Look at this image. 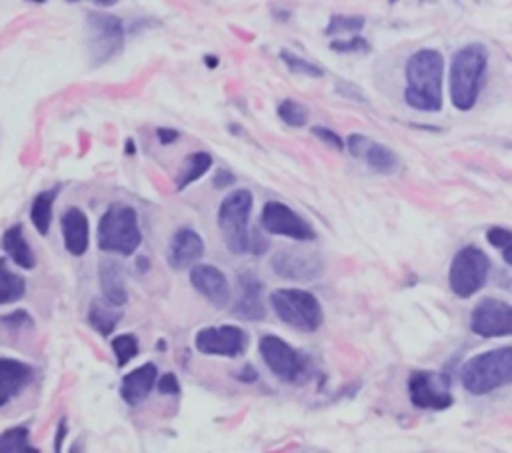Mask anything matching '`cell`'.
Here are the masks:
<instances>
[{
  "instance_id": "cell-9",
  "label": "cell",
  "mask_w": 512,
  "mask_h": 453,
  "mask_svg": "<svg viewBox=\"0 0 512 453\" xmlns=\"http://www.w3.org/2000/svg\"><path fill=\"white\" fill-rule=\"evenodd\" d=\"M89 58L94 67H101L119 57L124 47V25L121 18L104 13H91L87 16Z\"/></svg>"
},
{
  "instance_id": "cell-21",
  "label": "cell",
  "mask_w": 512,
  "mask_h": 453,
  "mask_svg": "<svg viewBox=\"0 0 512 453\" xmlns=\"http://www.w3.org/2000/svg\"><path fill=\"white\" fill-rule=\"evenodd\" d=\"M158 382V368L153 362L143 363L141 368H134L123 377L121 384V397L124 404L131 407L141 406L148 395L153 394Z\"/></svg>"
},
{
  "instance_id": "cell-38",
  "label": "cell",
  "mask_w": 512,
  "mask_h": 453,
  "mask_svg": "<svg viewBox=\"0 0 512 453\" xmlns=\"http://www.w3.org/2000/svg\"><path fill=\"white\" fill-rule=\"evenodd\" d=\"M234 182H237V176H234L232 172L224 170V168L217 170V172H215V178H212V184H215V188H217V190L230 188V186L234 184Z\"/></svg>"
},
{
  "instance_id": "cell-41",
  "label": "cell",
  "mask_w": 512,
  "mask_h": 453,
  "mask_svg": "<svg viewBox=\"0 0 512 453\" xmlns=\"http://www.w3.org/2000/svg\"><path fill=\"white\" fill-rule=\"evenodd\" d=\"M156 138H158L160 144L168 146V144H175L176 142V140L180 138V132L175 131V128H158Z\"/></svg>"
},
{
  "instance_id": "cell-33",
  "label": "cell",
  "mask_w": 512,
  "mask_h": 453,
  "mask_svg": "<svg viewBox=\"0 0 512 453\" xmlns=\"http://www.w3.org/2000/svg\"><path fill=\"white\" fill-rule=\"evenodd\" d=\"M486 240L490 246L500 250V254H503V258H505V262L508 266H512V232L507 228H500V226H495V228H490L486 232Z\"/></svg>"
},
{
  "instance_id": "cell-4",
  "label": "cell",
  "mask_w": 512,
  "mask_h": 453,
  "mask_svg": "<svg viewBox=\"0 0 512 453\" xmlns=\"http://www.w3.org/2000/svg\"><path fill=\"white\" fill-rule=\"evenodd\" d=\"M254 196L249 188L232 190L219 208V228L230 254H251V216Z\"/></svg>"
},
{
  "instance_id": "cell-13",
  "label": "cell",
  "mask_w": 512,
  "mask_h": 453,
  "mask_svg": "<svg viewBox=\"0 0 512 453\" xmlns=\"http://www.w3.org/2000/svg\"><path fill=\"white\" fill-rule=\"evenodd\" d=\"M409 395L414 407L443 412L453 406L451 377L439 372H414L409 380Z\"/></svg>"
},
{
  "instance_id": "cell-43",
  "label": "cell",
  "mask_w": 512,
  "mask_h": 453,
  "mask_svg": "<svg viewBox=\"0 0 512 453\" xmlns=\"http://www.w3.org/2000/svg\"><path fill=\"white\" fill-rule=\"evenodd\" d=\"M124 153H126V156H136V144H134L133 138H126Z\"/></svg>"
},
{
  "instance_id": "cell-1",
  "label": "cell",
  "mask_w": 512,
  "mask_h": 453,
  "mask_svg": "<svg viewBox=\"0 0 512 453\" xmlns=\"http://www.w3.org/2000/svg\"><path fill=\"white\" fill-rule=\"evenodd\" d=\"M444 58L439 50L424 48L414 52L407 64V90L404 100L414 111L439 112L443 108Z\"/></svg>"
},
{
  "instance_id": "cell-46",
  "label": "cell",
  "mask_w": 512,
  "mask_h": 453,
  "mask_svg": "<svg viewBox=\"0 0 512 453\" xmlns=\"http://www.w3.org/2000/svg\"><path fill=\"white\" fill-rule=\"evenodd\" d=\"M96 3H99V5H112L114 0H96Z\"/></svg>"
},
{
  "instance_id": "cell-32",
  "label": "cell",
  "mask_w": 512,
  "mask_h": 453,
  "mask_svg": "<svg viewBox=\"0 0 512 453\" xmlns=\"http://www.w3.org/2000/svg\"><path fill=\"white\" fill-rule=\"evenodd\" d=\"M367 20L362 16H347V15H335L330 18V23L326 26V35H343V32H350V35H357L362 28H365Z\"/></svg>"
},
{
  "instance_id": "cell-30",
  "label": "cell",
  "mask_w": 512,
  "mask_h": 453,
  "mask_svg": "<svg viewBox=\"0 0 512 453\" xmlns=\"http://www.w3.org/2000/svg\"><path fill=\"white\" fill-rule=\"evenodd\" d=\"M281 60L286 64V68L291 70L293 74H298V77H308V79H323L325 70L316 67L315 62L306 60L303 57H296L294 52L291 50H281Z\"/></svg>"
},
{
  "instance_id": "cell-26",
  "label": "cell",
  "mask_w": 512,
  "mask_h": 453,
  "mask_svg": "<svg viewBox=\"0 0 512 453\" xmlns=\"http://www.w3.org/2000/svg\"><path fill=\"white\" fill-rule=\"evenodd\" d=\"M212 168V156L208 153H192L185 158V164L180 166L176 176V190L183 192L190 184H195Z\"/></svg>"
},
{
  "instance_id": "cell-15",
  "label": "cell",
  "mask_w": 512,
  "mask_h": 453,
  "mask_svg": "<svg viewBox=\"0 0 512 453\" xmlns=\"http://www.w3.org/2000/svg\"><path fill=\"white\" fill-rule=\"evenodd\" d=\"M190 284L215 308H227L230 301V284L220 268L212 264H195L190 268Z\"/></svg>"
},
{
  "instance_id": "cell-5",
  "label": "cell",
  "mask_w": 512,
  "mask_h": 453,
  "mask_svg": "<svg viewBox=\"0 0 512 453\" xmlns=\"http://www.w3.org/2000/svg\"><path fill=\"white\" fill-rule=\"evenodd\" d=\"M463 385L475 395H486L512 384V348L478 353L463 368Z\"/></svg>"
},
{
  "instance_id": "cell-44",
  "label": "cell",
  "mask_w": 512,
  "mask_h": 453,
  "mask_svg": "<svg viewBox=\"0 0 512 453\" xmlns=\"http://www.w3.org/2000/svg\"><path fill=\"white\" fill-rule=\"evenodd\" d=\"M205 64L208 68H217L219 67V58L217 57H212V54H207L205 57Z\"/></svg>"
},
{
  "instance_id": "cell-12",
  "label": "cell",
  "mask_w": 512,
  "mask_h": 453,
  "mask_svg": "<svg viewBox=\"0 0 512 453\" xmlns=\"http://www.w3.org/2000/svg\"><path fill=\"white\" fill-rule=\"evenodd\" d=\"M251 343V336L239 326H210L202 328L195 336L197 352L205 355H219V358L237 360L247 353Z\"/></svg>"
},
{
  "instance_id": "cell-45",
  "label": "cell",
  "mask_w": 512,
  "mask_h": 453,
  "mask_svg": "<svg viewBox=\"0 0 512 453\" xmlns=\"http://www.w3.org/2000/svg\"><path fill=\"white\" fill-rule=\"evenodd\" d=\"M138 264H141V272H146V269H148V260H146V258H138Z\"/></svg>"
},
{
  "instance_id": "cell-49",
  "label": "cell",
  "mask_w": 512,
  "mask_h": 453,
  "mask_svg": "<svg viewBox=\"0 0 512 453\" xmlns=\"http://www.w3.org/2000/svg\"><path fill=\"white\" fill-rule=\"evenodd\" d=\"M390 3H392V5H394V3H397V0H390Z\"/></svg>"
},
{
  "instance_id": "cell-36",
  "label": "cell",
  "mask_w": 512,
  "mask_h": 453,
  "mask_svg": "<svg viewBox=\"0 0 512 453\" xmlns=\"http://www.w3.org/2000/svg\"><path fill=\"white\" fill-rule=\"evenodd\" d=\"M313 134L320 140V142L328 144L330 148H335V150H345V140L340 138L336 132L330 131V128H325V126H315V128H313Z\"/></svg>"
},
{
  "instance_id": "cell-16",
  "label": "cell",
  "mask_w": 512,
  "mask_h": 453,
  "mask_svg": "<svg viewBox=\"0 0 512 453\" xmlns=\"http://www.w3.org/2000/svg\"><path fill=\"white\" fill-rule=\"evenodd\" d=\"M205 248L207 246L205 240H202V236L197 230L188 228V226H183V228H178L173 234V238H170L166 262L173 269L192 268L205 256Z\"/></svg>"
},
{
  "instance_id": "cell-37",
  "label": "cell",
  "mask_w": 512,
  "mask_h": 453,
  "mask_svg": "<svg viewBox=\"0 0 512 453\" xmlns=\"http://www.w3.org/2000/svg\"><path fill=\"white\" fill-rule=\"evenodd\" d=\"M156 390L163 395H178L180 394V382L176 374H165L163 377H158L156 382Z\"/></svg>"
},
{
  "instance_id": "cell-3",
  "label": "cell",
  "mask_w": 512,
  "mask_h": 453,
  "mask_svg": "<svg viewBox=\"0 0 512 453\" xmlns=\"http://www.w3.org/2000/svg\"><path fill=\"white\" fill-rule=\"evenodd\" d=\"M96 240L102 252L133 256L143 244V230L138 212L128 204H111L96 230Z\"/></svg>"
},
{
  "instance_id": "cell-7",
  "label": "cell",
  "mask_w": 512,
  "mask_h": 453,
  "mask_svg": "<svg viewBox=\"0 0 512 453\" xmlns=\"http://www.w3.org/2000/svg\"><path fill=\"white\" fill-rule=\"evenodd\" d=\"M259 352L266 368L284 384H303L311 375V360L286 340L266 333L259 340Z\"/></svg>"
},
{
  "instance_id": "cell-27",
  "label": "cell",
  "mask_w": 512,
  "mask_h": 453,
  "mask_svg": "<svg viewBox=\"0 0 512 453\" xmlns=\"http://www.w3.org/2000/svg\"><path fill=\"white\" fill-rule=\"evenodd\" d=\"M27 294V279L8 268L5 258H0V306L15 304Z\"/></svg>"
},
{
  "instance_id": "cell-8",
  "label": "cell",
  "mask_w": 512,
  "mask_h": 453,
  "mask_svg": "<svg viewBox=\"0 0 512 453\" xmlns=\"http://www.w3.org/2000/svg\"><path fill=\"white\" fill-rule=\"evenodd\" d=\"M488 272V256L476 246H466L454 256L451 269H448V286L458 298H473L485 288Z\"/></svg>"
},
{
  "instance_id": "cell-31",
  "label": "cell",
  "mask_w": 512,
  "mask_h": 453,
  "mask_svg": "<svg viewBox=\"0 0 512 453\" xmlns=\"http://www.w3.org/2000/svg\"><path fill=\"white\" fill-rule=\"evenodd\" d=\"M276 112H279V118H281L284 124L293 126V128H303L308 122V111H306V108L301 102L291 100V99L283 100L279 104V108H276Z\"/></svg>"
},
{
  "instance_id": "cell-35",
  "label": "cell",
  "mask_w": 512,
  "mask_h": 453,
  "mask_svg": "<svg viewBox=\"0 0 512 453\" xmlns=\"http://www.w3.org/2000/svg\"><path fill=\"white\" fill-rule=\"evenodd\" d=\"M330 50L335 52H343V54H350V52H368L370 45L360 37H355L350 40H335L333 45H330Z\"/></svg>"
},
{
  "instance_id": "cell-48",
  "label": "cell",
  "mask_w": 512,
  "mask_h": 453,
  "mask_svg": "<svg viewBox=\"0 0 512 453\" xmlns=\"http://www.w3.org/2000/svg\"><path fill=\"white\" fill-rule=\"evenodd\" d=\"M70 3H79V0H70Z\"/></svg>"
},
{
  "instance_id": "cell-22",
  "label": "cell",
  "mask_w": 512,
  "mask_h": 453,
  "mask_svg": "<svg viewBox=\"0 0 512 453\" xmlns=\"http://www.w3.org/2000/svg\"><path fill=\"white\" fill-rule=\"evenodd\" d=\"M99 282L101 292L109 304L121 308L128 301V288H126V272L124 266L114 260H104L99 268Z\"/></svg>"
},
{
  "instance_id": "cell-23",
  "label": "cell",
  "mask_w": 512,
  "mask_h": 453,
  "mask_svg": "<svg viewBox=\"0 0 512 453\" xmlns=\"http://www.w3.org/2000/svg\"><path fill=\"white\" fill-rule=\"evenodd\" d=\"M3 250L18 268L35 269L37 268V254L32 250L28 240L25 238L23 224H15L3 234Z\"/></svg>"
},
{
  "instance_id": "cell-6",
  "label": "cell",
  "mask_w": 512,
  "mask_h": 453,
  "mask_svg": "<svg viewBox=\"0 0 512 453\" xmlns=\"http://www.w3.org/2000/svg\"><path fill=\"white\" fill-rule=\"evenodd\" d=\"M271 306L281 321L306 333L316 332L325 321L323 306L315 294L301 288H279L271 294Z\"/></svg>"
},
{
  "instance_id": "cell-20",
  "label": "cell",
  "mask_w": 512,
  "mask_h": 453,
  "mask_svg": "<svg viewBox=\"0 0 512 453\" xmlns=\"http://www.w3.org/2000/svg\"><path fill=\"white\" fill-rule=\"evenodd\" d=\"M35 380V368L15 358H0V407L23 394Z\"/></svg>"
},
{
  "instance_id": "cell-19",
  "label": "cell",
  "mask_w": 512,
  "mask_h": 453,
  "mask_svg": "<svg viewBox=\"0 0 512 453\" xmlns=\"http://www.w3.org/2000/svg\"><path fill=\"white\" fill-rule=\"evenodd\" d=\"M60 232L67 252L74 258H80L89 252L91 244V224L89 216L80 208L70 206L60 216Z\"/></svg>"
},
{
  "instance_id": "cell-39",
  "label": "cell",
  "mask_w": 512,
  "mask_h": 453,
  "mask_svg": "<svg viewBox=\"0 0 512 453\" xmlns=\"http://www.w3.org/2000/svg\"><path fill=\"white\" fill-rule=\"evenodd\" d=\"M234 377H237V380L242 382V384H254L256 380H259V372H256L254 365L244 363L242 368L237 374H234Z\"/></svg>"
},
{
  "instance_id": "cell-29",
  "label": "cell",
  "mask_w": 512,
  "mask_h": 453,
  "mask_svg": "<svg viewBox=\"0 0 512 453\" xmlns=\"http://www.w3.org/2000/svg\"><path fill=\"white\" fill-rule=\"evenodd\" d=\"M112 353L116 358V365L124 368L128 362H133L138 353H141V342L134 336V333H121L116 336L111 343Z\"/></svg>"
},
{
  "instance_id": "cell-40",
  "label": "cell",
  "mask_w": 512,
  "mask_h": 453,
  "mask_svg": "<svg viewBox=\"0 0 512 453\" xmlns=\"http://www.w3.org/2000/svg\"><path fill=\"white\" fill-rule=\"evenodd\" d=\"M336 90H338V94L347 96V99H355L358 102H367V99H365V96H362V92L358 89H355V86H350L348 82H338L336 84Z\"/></svg>"
},
{
  "instance_id": "cell-10",
  "label": "cell",
  "mask_w": 512,
  "mask_h": 453,
  "mask_svg": "<svg viewBox=\"0 0 512 453\" xmlns=\"http://www.w3.org/2000/svg\"><path fill=\"white\" fill-rule=\"evenodd\" d=\"M261 228L266 234L284 236L296 242H313L316 232L301 214H296L288 204L279 200H269L261 212Z\"/></svg>"
},
{
  "instance_id": "cell-11",
  "label": "cell",
  "mask_w": 512,
  "mask_h": 453,
  "mask_svg": "<svg viewBox=\"0 0 512 453\" xmlns=\"http://www.w3.org/2000/svg\"><path fill=\"white\" fill-rule=\"evenodd\" d=\"M271 268L288 282H315L325 274V260L318 252L304 248H283L271 258Z\"/></svg>"
},
{
  "instance_id": "cell-14",
  "label": "cell",
  "mask_w": 512,
  "mask_h": 453,
  "mask_svg": "<svg viewBox=\"0 0 512 453\" xmlns=\"http://www.w3.org/2000/svg\"><path fill=\"white\" fill-rule=\"evenodd\" d=\"M471 330L480 338L512 336V304L495 298L480 300L473 310Z\"/></svg>"
},
{
  "instance_id": "cell-24",
  "label": "cell",
  "mask_w": 512,
  "mask_h": 453,
  "mask_svg": "<svg viewBox=\"0 0 512 453\" xmlns=\"http://www.w3.org/2000/svg\"><path fill=\"white\" fill-rule=\"evenodd\" d=\"M60 194V186H52L48 190H42L37 194V198L32 200L30 206V222L35 226L40 236H48L52 226V208Z\"/></svg>"
},
{
  "instance_id": "cell-2",
  "label": "cell",
  "mask_w": 512,
  "mask_h": 453,
  "mask_svg": "<svg viewBox=\"0 0 512 453\" xmlns=\"http://www.w3.org/2000/svg\"><path fill=\"white\" fill-rule=\"evenodd\" d=\"M488 64V52L483 45H468L456 50L451 62V74H448V89H451V100L454 108L463 112L473 111Z\"/></svg>"
},
{
  "instance_id": "cell-25",
  "label": "cell",
  "mask_w": 512,
  "mask_h": 453,
  "mask_svg": "<svg viewBox=\"0 0 512 453\" xmlns=\"http://www.w3.org/2000/svg\"><path fill=\"white\" fill-rule=\"evenodd\" d=\"M87 320H89L92 330L99 332L102 338H109V336H112V332L116 330V326L121 323L123 314L119 311V308L109 304L106 300L104 301L94 300L91 308H89Z\"/></svg>"
},
{
  "instance_id": "cell-17",
  "label": "cell",
  "mask_w": 512,
  "mask_h": 453,
  "mask_svg": "<svg viewBox=\"0 0 512 453\" xmlns=\"http://www.w3.org/2000/svg\"><path fill=\"white\" fill-rule=\"evenodd\" d=\"M347 146L352 156L365 160L372 170L380 172V174H392V172L399 168L397 154H394L389 146L379 144L367 136L350 134L347 140Z\"/></svg>"
},
{
  "instance_id": "cell-28",
  "label": "cell",
  "mask_w": 512,
  "mask_h": 453,
  "mask_svg": "<svg viewBox=\"0 0 512 453\" xmlns=\"http://www.w3.org/2000/svg\"><path fill=\"white\" fill-rule=\"evenodd\" d=\"M0 453H37L30 448V431L25 426H15L0 434Z\"/></svg>"
},
{
  "instance_id": "cell-18",
  "label": "cell",
  "mask_w": 512,
  "mask_h": 453,
  "mask_svg": "<svg viewBox=\"0 0 512 453\" xmlns=\"http://www.w3.org/2000/svg\"><path fill=\"white\" fill-rule=\"evenodd\" d=\"M239 288L240 294L237 304L232 306V314L239 320L247 321H261L266 318V308L262 301V290L264 284L261 278L254 272H242L239 274Z\"/></svg>"
},
{
  "instance_id": "cell-47",
  "label": "cell",
  "mask_w": 512,
  "mask_h": 453,
  "mask_svg": "<svg viewBox=\"0 0 512 453\" xmlns=\"http://www.w3.org/2000/svg\"><path fill=\"white\" fill-rule=\"evenodd\" d=\"M30 3H37V5H45L47 0H30Z\"/></svg>"
},
{
  "instance_id": "cell-42",
  "label": "cell",
  "mask_w": 512,
  "mask_h": 453,
  "mask_svg": "<svg viewBox=\"0 0 512 453\" xmlns=\"http://www.w3.org/2000/svg\"><path fill=\"white\" fill-rule=\"evenodd\" d=\"M69 436V424H67V417H60L59 427H57V437H55V451H62V444H64V437Z\"/></svg>"
},
{
  "instance_id": "cell-34",
  "label": "cell",
  "mask_w": 512,
  "mask_h": 453,
  "mask_svg": "<svg viewBox=\"0 0 512 453\" xmlns=\"http://www.w3.org/2000/svg\"><path fill=\"white\" fill-rule=\"evenodd\" d=\"M0 326L6 328V330H30L35 328V320L28 314L27 310H16L13 314H6V316H0Z\"/></svg>"
}]
</instances>
